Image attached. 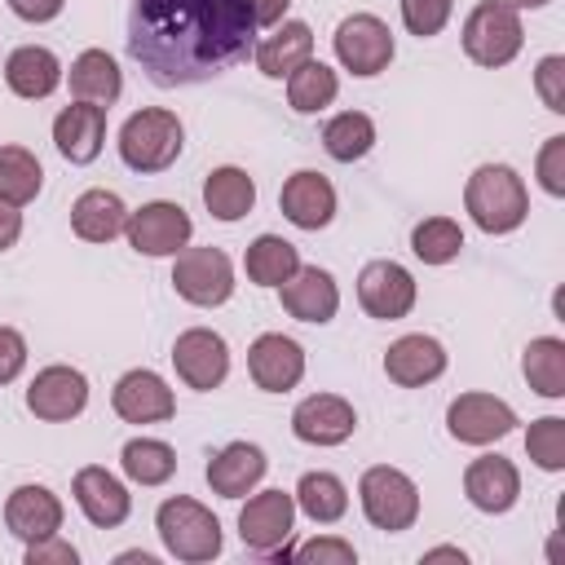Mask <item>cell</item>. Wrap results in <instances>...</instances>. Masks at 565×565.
I'll return each instance as SVG.
<instances>
[{
  "label": "cell",
  "instance_id": "6da1fadb",
  "mask_svg": "<svg viewBox=\"0 0 565 565\" xmlns=\"http://www.w3.org/2000/svg\"><path fill=\"white\" fill-rule=\"evenodd\" d=\"M252 0H132L128 57L159 88L203 84L256 49Z\"/></svg>",
  "mask_w": 565,
  "mask_h": 565
},
{
  "label": "cell",
  "instance_id": "7a4b0ae2",
  "mask_svg": "<svg viewBox=\"0 0 565 565\" xmlns=\"http://www.w3.org/2000/svg\"><path fill=\"white\" fill-rule=\"evenodd\" d=\"M463 207L477 230L512 234L530 216V194H525V181L508 163H481L463 185Z\"/></svg>",
  "mask_w": 565,
  "mask_h": 565
},
{
  "label": "cell",
  "instance_id": "3957f363",
  "mask_svg": "<svg viewBox=\"0 0 565 565\" xmlns=\"http://www.w3.org/2000/svg\"><path fill=\"white\" fill-rule=\"evenodd\" d=\"M154 530L163 539V552L185 565H203V561L221 556V521L212 516V508H203L190 494L163 499L154 512Z\"/></svg>",
  "mask_w": 565,
  "mask_h": 565
},
{
  "label": "cell",
  "instance_id": "277c9868",
  "mask_svg": "<svg viewBox=\"0 0 565 565\" xmlns=\"http://www.w3.org/2000/svg\"><path fill=\"white\" fill-rule=\"evenodd\" d=\"M181 146H185V128L163 106L137 110L119 128V159L132 172H163V168H172L177 154H181Z\"/></svg>",
  "mask_w": 565,
  "mask_h": 565
},
{
  "label": "cell",
  "instance_id": "5b68a950",
  "mask_svg": "<svg viewBox=\"0 0 565 565\" xmlns=\"http://www.w3.org/2000/svg\"><path fill=\"white\" fill-rule=\"evenodd\" d=\"M358 499H362L366 521L384 534H402L419 516V486L402 468H388V463H375V468L362 472Z\"/></svg>",
  "mask_w": 565,
  "mask_h": 565
},
{
  "label": "cell",
  "instance_id": "8992f818",
  "mask_svg": "<svg viewBox=\"0 0 565 565\" xmlns=\"http://www.w3.org/2000/svg\"><path fill=\"white\" fill-rule=\"evenodd\" d=\"M525 44V26L521 13L503 0H481L468 18H463V53L477 66H508Z\"/></svg>",
  "mask_w": 565,
  "mask_h": 565
},
{
  "label": "cell",
  "instance_id": "52a82bcc",
  "mask_svg": "<svg viewBox=\"0 0 565 565\" xmlns=\"http://www.w3.org/2000/svg\"><path fill=\"white\" fill-rule=\"evenodd\" d=\"M296 499L287 490H260L238 512V539L256 556H291Z\"/></svg>",
  "mask_w": 565,
  "mask_h": 565
},
{
  "label": "cell",
  "instance_id": "ba28073f",
  "mask_svg": "<svg viewBox=\"0 0 565 565\" xmlns=\"http://www.w3.org/2000/svg\"><path fill=\"white\" fill-rule=\"evenodd\" d=\"M172 287L199 309H216L234 296V265L221 247H181L172 265Z\"/></svg>",
  "mask_w": 565,
  "mask_h": 565
},
{
  "label": "cell",
  "instance_id": "9c48e42d",
  "mask_svg": "<svg viewBox=\"0 0 565 565\" xmlns=\"http://www.w3.org/2000/svg\"><path fill=\"white\" fill-rule=\"evenodd\" d=\"M124 234H128V247L141 252V256H177L190 243L194 221L181 203L154 199V203H141L137 212H128Z\"/></svg>",
  "mask_w": 565,
  "mask_h": 565
},
{
  "label": "cell",
  "instance_id": "30bf717a",
  "mask_svg": "<svg viewBox=\"0 0 565 565\" xmlns=\"http://www.w3.org/2000/svg\"><path fill=\"white\" fill-rule=\"evenodd\" d=\"M335 57L353 75H380L393 62V31L375 13H349L335 26Z\"/></svg>",
  "mask_w": 565,
  "mask_h": 565
},
{
  "label": "cell",
  "instance_id": "8fae6325",
  "mask_svg": "<svg viewBox=\"0 0 565 565\" xmlns=\"http://www.w3.org/2000/svg\"><path fill=\"white\" fill-rule=\"evenodd\" d=\"M172 366H177V375H181L190 388L212 393V388H221L225 375H230V344H225V335H216L212 327H190V331H181L177 344H172Z\"/></svg>",
  "mask_w": 565,
  "mask_h": 565
},
{
  "label": "cell",
  "instance_id": "7c38bea8",
  "mask_svg": "<svg viewBox=\"0 0 565 565\" xmlns=\"http://www.w3.org/2000/svg\"><path fill=\"white\" fill-rule=\"evenodd\" d=\"M446 428L463 446H490L516 428V411L494 393H459L446 411Z\"/></svg>",
  "mask_w": 565,
  "mask_h": 565
},
{
  "label": "cell",
  "instance_id": "4fadbf2b",
  "mask_svg": "<svg viewBox=\"0 0 565 565\" xmlns=\"http://www.w3.org/2000/svg\"><path fill=\"white\" fill-rule=\"evenodd\" d=\"M358 305L380 318V322H397L415 309V278L406 265L397 260H371L358 274Z\"/></svg>",
  "mask_w": 565,
  "mask_h": 565
},
{
  "label": "cell",
  "instance_id": "5bb4252c",
  "mask_svg": "<svg viewBox=\"0 0 565 565\" xmlns=\"http://www.w3.org/2000/svg\"><path fill=\"white\" fill-rule=\"evenodd\" d=\"M88 406V380L75 366H44L26 388V411L44 424H66Z\"/></svg>",
  "mask_w": 565,
  "mask_h": 565
},
{
  "label": "cell",
  "instance_id": "9a60e30c",
  "mask_svg": "<svg viewBox=\"0 0 565 565\" xmlns=\"http://www.w3.org/2000/svg\"><path fill=\"white\" fill-rule=\"evenodd\" d=\"M110 406H115V415H119L124 424H163V419L177 415V397H172V388L163 384L159 371H146V366L124 371V375L115 380Z\"/></svg>",
  "mask_w": 565,
  "mask_h": 565
},
{
  "label": "cell",
  "instance_id": "2e32d148",
  "mask_svg": "<svg viewBox=\"0 0 565 565\" xmlns=\"http://www.w3.org/2000/svg\"><path fill=\"white\" fill-rule=\"evenodd\" d=\"M247 375L265 393H287L305 375V349L282 331H265L247 349Z\"/></svg>",
  "mask_w": 565,
  "mask_h": 565
},
{
  "label": "cell",
  "instance_id": "e0dca14e",
  "mask_svg": "<svg viewBox=\"0 0 565 565\" xmlns=\"http://www.w3.org/2000/svg\"><path fill=\"white\" fill-rule=\"evenodd\" d=\"M71 494H75L79 512H84L97 530H115V525H124L128 512H132V494H128V486H124L115 472L97 468V463H88V468L75 472Z\"/></svg>",
  "mask_w": 565,
  "mask_h": 565
},
{
  "label": "cell",
  "instance_id": "ac0fdd59",
  "mask_svg": "<svg viewBox=\"0 0 565 565\" xmlns=\"http://www.w3.org/2000/svg\"><path fill=\"white\" fill-rule=\"evenodd\" d=\"M278 207H282V216H287L296 230H322V225H331V216H335V185H331L322 172L300 168V172H291V177L282 181Z\"/></svg>",
  "mask_w": 565,
  "mask_h": 565
},
{
  "label": "cell",
  "instance_id": "d6986e66",
  "mask_svg": "<svg viewBox=\"0 0 565 565\" xmlns=\"http://www.w3.org/2000/svg\"><path fill=\"white\" fill-rule=\"evenodd\" d=\"M353 428H358V415L335 393H313L291 411V433L305 446H340L353 437Z\"/></svg>",
  "mask_w": 565,
  "mask_h": 565
},
{
  "label": "cell",
  "instance_id": "ffe728a7",
  "mask_svg": "<svg viewBox=\"0 0 565 565\" xmlns=\"http://www.w3.org/2000/svg\"><path fill=\"white\" fill-rule=\"evenodd\" d=\"M102 141H106V106H93V102H75V106H62L57 119H53V146L66 163H93L102 154Z\"/></svg>",
  "mask_w": 565,
  "mask_h": 565
},
{
  "label": "cell",
  "instance_id": "44dd1931",
  "mask_svg": "<svg viewBox=\"0 0 565 565\" xmlns=\"http://www.w3.org/2000/svg\"><path fill=\"white\" fill-rule=\"evenodd\" d=\"M463 494H468V503L477 512H490V516L508 512L516 503V494H521V472L503 455H481V459H472L463 468Z\"/></svg>",
  "mask_w": 565,
  "mask_h": 565
},
{
  "label": "cell",
  "instance_id": "7402d4cb",
  "mask_svg": "<svg viewBox=\"0 0 565 565\" xmlns=\"http://www.w3.org/2000/svg\"><path fill=\"white\" fill-rule=\"evenodd\" d=\"M4 525L13 539L22 543H40L53 539L62 530V499L49 486H18L4 499Z\"/></svg>",
  "mask_w": 565,
  "mask_h": 565
},
{
  "label": "cell",
  "instance_id": "603a6c76",
  "mask_svg": "<svg viewBox=\"0 0 565 565\" xmlns=\"http://www.w3.org/2000/svg\"><path fill=\"white\" fill-rule=\"evenodd\" d=\"M282 309L296 318V322H331L335 318V309H340V287H335V278L327 274V269H318V265H300L282 287Z\"/></svg>",
  "mask_w": 565,
  "mask_h": 565
},
{
  "label": "cell",
  "instance_id": "cb8c5ba5",
  "mask_svg": "<svg viewBox=\"0 0 565 565\" xmlns=\"http://www.w3.org/2000/svg\"><path fill=\"white\" fill-rule=\"evenodd\" d=\"M441 371H446V349H441V340H433L424 331L393 340L388 353H384V375L393 384H402V388H424Z\"/></svg>",
  "mask_w": 565,
  "mask_h": 565
},
{
  "label": "cell",
  "instance_id": "d4e9b609",
  "mask_svg": "<svg viewBox=\"0 0 565 565\" xmlns=\"http://www.w3.org/2000/svg\"><path fill=\"white\" fill-rule=\"evenodd\" d=\"M265 450L252 441H230L207 459V486L221 499H243L260 477H265Z\"/></svg>",
  "mask_w": 565,
  "mask_h": 565
},
{
  "label": "cell",
  "instance_id": "484cf974",
  "mask_svg": "<svg viewBox=\"0 0 565 565\" xmlns=\"http://www.w3.org/2000/svg\"><path fill=\"white\" fill-rule=\"evenodd\" d=\"M4 84H9L18 97L40 102V97H49V93L62 84V62H57V53L44 49V44H22V49H13L9 62H4Z\"/></svg>",
  "mask_w": 565,
  "mask_h": 565
},
{
  "label": "cell",
  "instance_id": "4316f807",
  "mask_svg": "<svg viewBox=\"0 0 565 565\" xmlns=\"http://www.w3.org/2000/svg\"><path fill=\"white\" fill-rule=\"evenodd\" d=\"M252 57H256V71L260 75L287 79L300 62L313 57V31H309V22H282V26H274V35L256 40Z\"/></svg>",
  "mask_w": 565,
  "mask_h": 565
},
{
  "label": "cell",
  "instance_id": "83f0119b",
  "mask_svg": "<svg viewBox=\"0 0 565 565\" xmlns=\"http://www.w3.org/2000/svg\"><path fill=\"white\" fill-rule=\"evenodd\" d=\"M124 221H128V207L115 190H84L71 203V230L84 243H110L115 234H124Z\"/></svg>",
  "mask_w": 565,
  "mask_h": 565
},
{
  "label": "cell",
  "instance_id": "f1b7e54d",
  "mask_svg": "<svg viewBox=\"0 0 565 565\" xmlns=\"http://www.w3.org/2000/svg\"><path fill=\"white\" fill-rule=\"evenodd\" d=\"M66 79H71L75 102H93V106H106V110H110V102L124 88V75H119V66H115V57L106 49H84L71 62V75Z\"/></svg>",
  "mask_w": 565,
  "mask_h": 565
},
{
  "label": "cell",
  "instance_id": "f546056e",
  "mask_svg": "<svg viewBox=\"0 0 565 565\" xmlns=\"http://www.w3.org/2000/svg\"><path fill=\"white\" fill-rule=\"evenodd\" d=\"M243 269H247V278H252L256 287H282V282L300 269V252H296V243H287L282 234H260V238L247 243Z\"/></svg>",
  "mask_w": 565,
  "mask_h": 565
},
{
  "label": "cell",
  "instance_id": "4dcf8cb0",
  "mask_svg": "<svg viewBox=\"0 0 565 565\" xmlns=\"http://www.w3.org/2000/svg\"><path fill=\"white\" fill-rule=\"evenodd\" d=\"M203 203L216 221H238L256 203V181L243 168H212L203 177Z\"/></svg>",
  "mask_w": 565,
  "mask_h": 565
},
{
  "label": "cell",
  "instance_id": "1f68e13d",
  "mask_svg": "<svg viewBox=\"0 0 565 565\" xmlns=\"http://www.w3.org/2000/svg\"><path fill=\"white\" fill-rule=\"evenodd\" d=\"M521 375L539 397H565V340L539 335L521 353Z\"/></svg>",
  "mask_w": 565,
  "mask_h": 565
},
{
  "label": "cell",
  "instance_id": "d6a6232c",
  "mask_svg": "<svg viewBox=\"0 0 565 565\" xmlns=\"http://www.w3.org/2000/svg\"><path fill=\"white\" fill-rule=\"evenodd\" d=\"M291 499H296V508H300L309 521H318V525H331V521H340V516L349 512V490H344V481H340L335 472H305V477L296 481Z\"/></svg>",
  "mask_w": 565,
  "mask_h": 565
},
{
  "label": "cell",
  "instance_id": "836d02e7",
  "mask_svg": "<svg viewBox=\"0 0 565 565\" xmlns=\"http://www.w3.org/2000/svg\"><path fill=\"white\" fill-rule=\"evenodd\" d=\"M335 93H340V79H335V71L327 66V62H300L291 75H287V102H291V110L296 115H318V110H327L331 102H335Z\"/></svg>",
  "mask_w": 565,
  "mask_h": 565
},
{
  "label": "cell",
  "instance_id": "e575fe53",
  "mask_svg": "<svg viewBox=\"0 0 565 565\" xmlns=\"http://www.w3.org/2000/svg\"><path fill=\"white\" fill-rule=\"evenodd\" d=\"M119 463H124V477L137 486H163L177 472V450L159 437H132L124 441Z\"/></svg>",
  "mask_w": 565,
  "mask_h": 565
},
{
  "label": "cell",
  "instance_id": "d590c367",
  "mask_svg": "<svg viewBox=\"0 0 565 565\" xmlns=\"http://www.w3.org/2000/svg\"><path fill=\"white\" fill-rule=\"evenodd\" d=\"M322 146H327V154H331L335 163L362 159V154L375 146V124H371V115H362V110H340L335 119H327Z\"/></svg>",
  "mask_w": 565,
  "mask_h": 565
},
{
  "label": "cell",
  "instance_id": "8d00e7d4",
  "mask_svg": "<svg viewBox=\"0 0 565 565\" xmlns=\"http://www.w3.org/2000/svg\"><path fill=\"white\" fill-rule=\"evenodd\" d=\"M44 185V168L26 146H0V199L26 207Z\"/></svg>",
  "mask_w": 565,
  "mask_h": 565
},
{
  "label": "cell",
  "instance_id": "74e56055",
  "mask_svg": "<svg viewBox=\"0 0 565 565\" xmlns=\"http://www.w3.org/2000/svg\"><path fill=\"white\" fill-rule=\"evenodd\" d=\"M463 247V230L450 221V216H428L411 230V252L424 260V265H450Z\"/></svg>",
  "mask_w": 565,
  "mask_h": 565
},
{
  "label": "cell",
  "instance_id": "f35d334b",
  "mask_svg": "<svg viewBox=\"0 0 565 565\" xmlns=\"http://www.w3.org/2000/svg\"><path fill=\"white\" fill-rule=\"evenodd\" d=\"M525 455H530L543 472H561V468H565V419H561V415L534 419L530 433H525Z\"/></svg>",
  "mask_w": 565,
  "mask_h": 565
},
{
  "label": "cell",
  "instance_id": "ab89813d",
  "mask_svg": "<svg viewBox=\"0 0 565 565\" xmlns=\"http://www.w3.org/2000/svg\"><path fill=\"white\" fill-rule=\"evenodd\" d=\"M450 9H455V0H402V22L411 35L428 40L450 22Z\"/></svg>",
  "mask_w": 565,
  "mask_h": 565
},
{
  "label": "cell",
  "instance_id": "60d3db41",
  "mask_svg": "<svg viewBox=\"0 0 565 565\" xmlns=\"http://www.w3.org/2000/svg\"><path fill=\"white\" fill-rule=\"evenodd\" d=\"M534 88H539V97H543L547 110H556V115L565 110V57H561V53H547V57L539 62Z\"/></svg>",
  "mask_w": 565,
  "mask_h": 565
},
{
  "label": "cell",
  "instance_id": "b9f144b4",
  "mask_svg": "<svg viewBox=\"0 0 565 565\" xmlns=\"http://www.w3.org/2000/svg\"><path fill=\"white\" fill-rule=\"evenodd\" d=\"M291 556L296 561H322V565H353L358 561L353 543H344V539H309V543L291 547Z\"/></svg>",
  "mask_w": 565,
  "mask_h": 565
},
{
  "label": "cell",
  "instance_id": "7bdbcfd3",
  "mask_svg": "<svg viewBox=\"0 0 565 565\" xmlns=\"http://www.w3.org/2000/svg\"><path fill=\"white\" fill-rule=\"evenodd\" d=\"M539 181L547 194H565V137H547L539 150Z\"/></svg>",
  "mask_w": 565,
  "mask_h": 565
},
{
  "label": "cell",
  "instance_id": "ee69618b",
  "mask_svg": "<svg viewBox=\"0 0 565 565\" xmlns=\"http://www.w3.org/2000/svg\"><path fill=\"white\" fill-rule=\"evenodd\" d=\"M26 366V340L13 327H0V384H13Z\"/></svg>",
  "mask_w": 565,
  "mask_h": 565
},
{
  "label": "cell",
  "instance_id": "f6af8a7d",
  "mask_svg": "<svg viewBox=\"0 0 565 565\" xmlns=\"http://www.w3.org/2000/svg\"><path fill=\"white\" fill-rule=\"evenodd\" d=\"M79 552L66 543V539H40V543H26V565H75Z\"/></svg>",
  "mask_w": 565,
  "mask_h": 565
},
{
  "label": "cell",
  "instance_id": "bcb514c9",
  "mask_svg": "<svg viewBox=\"0 0 565 565\" xmlns=\"http://www.w3.org/2000/svg\"><path fill=\"white\" fill-rule=\"evenodd\" d=\"M66 0H9V9L22 18V22H53L62 13Z\"/></svg>",
  "mask_w": 565,
  "mask_h": 565
},
{
  "label": "cell",
  "instance_id": "7dc6e473",
  "mask_svg": "<svg viewBox=\"0 0 565 565\" xmlns=\"http://www.w3.org/2000/svg\"><path fill=\"white\" fill-rule=\"evenodd\" d=\"M18 234H22V212H18V203L0 199V252H9L18 243Z\"/></svg>",
  "mask_w": 565,
  "mask_h": 565
},
{
  "label": "cell",
  "instance_id": "c3c4849f",
  "mask_svg": "<svg viewBox=\"0 0 565 565\" xmlns=\"http://www.w3.org/2000/svg\"><path fill=\"white\" fill-rule=\"evenodd\" d=\"M291 0H252V13H256V26H278L282 13H287Z\"/></svg>",
  "mask_w": 565,
  "mask_h": 565
},
{
  "label": "cell",
  "instance_id": "681fc988",
  "mask_svg": "<svg viewBox=\"0 0 565 565\" xmlns=\"http://www.w3.org/2000/svg\"><path fill=\"white\" fill-rule=\"evenodd\" d=\"M424 561H459L463 565V552L459 547H433V552H424Z\"/></svg>",
  "mask_w": 565,
  "mask_h": 565
},
{
  "label": "cell",
  "instance_id": "f907efd6",
  "mask_svg": "<svg viewBox=\"0 0 565 565\" xmlns=\"http://www.w3.org/2000/svg\"><path fill=\"white\" fill-rule=\"evenodd\" d=\"M503 4H512V9L521 13V9H543V4H552V0H503Z\"/></svg>",
  "mask_w": 565,
  "mask_h": 565
}]
</instances>
